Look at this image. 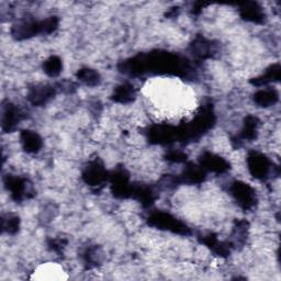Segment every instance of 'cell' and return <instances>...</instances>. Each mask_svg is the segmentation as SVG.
<instances>
[{
	"label": "cell",
	"mask_w": 281,
	"mask_h": 281,
	"mask_svg": "<svg viewBox=\"0 0 281 281\" xmlns=\"http://www.w3.org/2000/svg\"><path fill=\"white\" fill-rule=\"evenodd\" d=\"M38 275H34L36 279H63V270L56 265H46L38 270Z\"/></svg>",
	"instance_id": "cell-1"
}]
</instances>
